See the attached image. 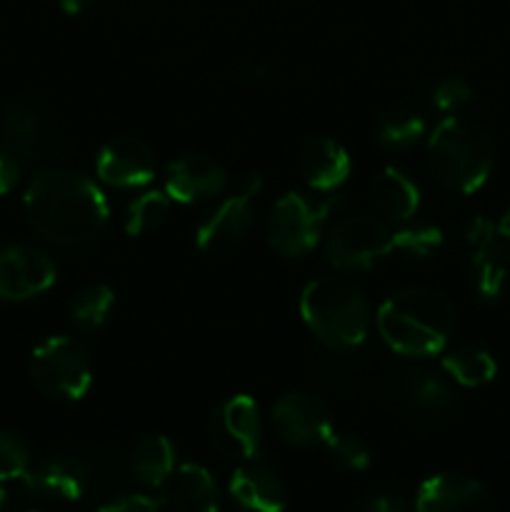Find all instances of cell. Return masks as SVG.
<instances>
[{
    "label": "cell",
    "instance_id": "cell-1",
    "mask_svg": "<svg viewBox=\"0 0 510 512\" xmlns=\"http://www.w3.org/2000/svg\"><path fill=\"white\" fill-rule=\"evenodd\" d=\"M23 210L30 228L58 245H83L105 228L108 198L88 175L70 168H45L28 183Z\"/></svg>",
    "mask_w": 510,
    "mask_h": 512
},
{
    "label": "cell",
    "instance_id": "cell-2",
    "mask_svg": "<svg viewBox=\"0 0 510 512\" xmlns=\"http://www.w3.org/2000/svg\"><path fill=\"white\" fill-rule=\"evenodd\" d=\"M375 323L380 338L393 353L428 358L445 348L458 323V310L440 290L410 285L395 290L380 303Z\"/></svg>",
    "mask_w": 510,
    "mask_h": 512
},
{
    "label": "cell",
    "instance_id": "cell-3",
    "mask_svg": "<svg viewBox=\"0 0 510 512\" xmlns=\"http://www.w3.org/2000/svg\"><path fill=\"white\" fill-rule=\"evenodd\" d=\"M425 160L440 188L468 195L488 183L495 165V145L483 125L463 115H448L430 133Z\"/></svg>",
    "mask_w": 510,
    "mask_h": 512
},
{
    "label": "cell",
    "instance_id": "cell-4",
    "mask_svg": "<svg viewBox=\"0 0 510 512\" xmlns=\"http://www.w3.org/2000/svg\"><path fill=\"white\" fill-rule=\"evenodd\" d=\"M300 315L310 333L330 350L360 345L370 328V303L348 278L325 275L310 280L300 295Z\"/></svg>",
    "mask_w": 510,
    "mask_h": 512
},
{
    "label": "cell",
    "instance_id": "cell-5",
    "mask_svg": "<svg viewBox=\"0 0 510 512\" xmlns=\"http://www.w3.org/2000/svg\"><path fill=\"white\" fill-rule=\"evenodd\" d=\"M30 378L45 398L75 403L88 393L93 383L88 350L68 335L43 340L30 355Z\"/></svg>",
    "mask_w": 510,
    "mask_h": 512
},
{
    "label": "cell",
    "instance_id": "cell-6",
    "mask_svg": "<svg viewBox=\"0 0 510 512\" xmlns=\"http://www.w3.org/2000/svg\"><path fill=\"white\" fill-rule=\"evenodd\" d=\"M330 208V200H310L300 193H285L270 208L265 220V240L283 258H305L318 245Z\"/></svg>",
    "mask_w": 510,
    "mask_h": 512
},
{
    "label": "cell",
    "instance_id": "cell-7",
    "mask_svg": "<svg viewBox=\"0 0 510 512\" xmlns=\"http://www.w3.org/2000/svg\"><path fill=\"white\" fill-rule=\"evenodd\" d=\"M390 253H395V230L375 215H350L325 240V258L335 270L370 268Z\"/></svg>",
    "mask_w": 510,
    "mask_h": 512
},
{
    "label": "cell",
    "instance_id": "cell-8",
    "mask_svg": "<svg viewBox=\"0 0 510 512\" xmlns=\"http://www.w3.org/2000/svg\"><path fill=\"white\" fill-rule=\"evenodd\" d=\"M263 188V178L258 173L245 175L238 193L228 195L203 223L198 225V248L203 253L220 255L238 248L248 238L250 228L255 223V198Z\"/></svg>",
    "mask_w": 510,
    "mask_h": 512
},
{
    "label": "cell",
    "instance_id": "cell-9",
    "mask_svg": "<svg viewBox=\"0 0 510 512\" xmlns=\"http://www.w3.org/2000/svg\"><path fill=\"white\" fill-rule=\"evenodd\" d=\"M210 443L233 460H255L263 440L260 408L250 395H230L213 410L208 423Z\"/></svg>",
    "mask_w": 510,
    "mask_h": 512
},
{
    "label": "cell",
    "instance_id": "cell-10",
    "mask_svg": "<svg viewBox=\"0 0 510 512\" xmlns=\"http://www.w3.org/2000/svg\"><path fill=\"white\" fill-rule=\"evenodd\" d=\"M275 435L290 448H320L335 433L328 405L305 390L285 393L270 410Z\"/></svg>",
    "mask_w": 510,
    "mask_h": 512
},
{
    "label": "cell",
    "instance_id": "cell-11",
    "mask_svg": "<svg viewBox=\"0 0 510 512\" xmlns=\"http://www.w3.org/2000/svg\"><path fill=\"white\" fill-rule=\"evenodd\" d=\"M58 268L40 248L5 245L0 248V300L23 303L53 288Z\"/></svg>",
    "mask_w": 510,
    "mask_h": 512
},
{
    "label": "cell",
    "instance_id": "cell-12",
    "mask_svg": "<svg viewBox=\"0 0 510 512\" xmlns=\"http://www.w3.org/2000/svg\"><path fill=\"white\" fill-rule=\"evenodd\" d=\"M465 240L473 248V280L480 300L495 303L503 298L510 280V253L500 243L498 225L478 215L465 225Z\"/></svg>",
    "mask_w": 510,
    "mask_h": 512
},
{
    "label": "cell",
    "instance_id": "cell-13",
    "mask_svg": "<svg viewBox=\"0 0 510 512\" xmlns=\"http://www.w3.org/2000/svg\"><path fill=\"white\" fill-rule=\"evenodd\" d=\"M155 153L138 135H118L100 148L95 173L110 188H140L155 178Z\"/></svg>",
    "mask_w": 510,
    "mask_h": 512
},
{
    "label": "cell",
    "instance_id": "cell-14",
    "mask_svg": "<svg viewBox=\"0 0 510 512\" xmlns=\"http://www.w3.org/2000/svg\"><path fill=\"white\" fill-rule=\"evenodd\" d=\"M228 183V173L218 160L203 153H185L165 170V193L183 205H198L218 198Z\"/></svg>",
    "mask_w": 510,
    "mask_h": 512
},
{
    "label": "cell",
    "instance_id": "cell-15",
    "mask_svg": "<svg viewBox=\"0 0 510 512\" xmlns=\"http://www.w3.org/2000/svg\"><path fill=\"white\" fill-rule=\"evenodd\" d=\"M493 498L483 483L463 473H438L415 495V512H493Z\"/></svg>",
    "mask_w": 510,
    "mask_h": 512
},
{
    "label": "cell",
    "instance_id": "cell-16",
    "mask_svg": "<svg viewBox=\"0 0 510 512\" xmlns=\"http://www.w3.org/2000/svg\"><path fill=\"white\" fill-rule=\"evenodd\" d=\"M48 148V128L33 105L13 103L0 118V150L20 165H30Z\"/></svg>",
    "mask_w": 510,
    "mask_h": 512
},
{
    "label": "cell",
    "instance_id": "cell-17",
    "mask_svg": "<svg viewBox=\"0 0 510 512\" xmlns=\"http://www.w3.org/2000/svg\"><path fill=\"white\" fill-rule=\"evenodd\" d=\"M350 155L340 140L330 138V135H315L305 143L303 153H300V175H303L305 185L315 193H333L340 185L348 180Z\"/></svg>",
    "mask_w": 510,
    "mask_h": 512
},
{
    "label": "cell",
    "instance_id": "cell-18",
    "mask_svg": "<svg viewBox=\"0 0 510 512\" xmlns=\"http://www.w3.org/2000/svg\"><path fill=\"white\" fill-rule=\"evenodd\" d=\"M25 488L38 498L80 500L88 490V470L70 455H53L28 468L23 475Z\"/></svg>",
    "mask_w": 510,
    "mask_h": 512
},
{
    "label": "cell",
    "instance_id": "cell-19",
    "mask_svg": "<svg viewBox=\"0 0 510 512\" xmlns=\"http://www.w3.org/2000/svg\"><path fill=\"white\" fill-rule=\"evenodd\" d=\"M230 495L240 508L250 512H285L288 508V490L283 480L255 460H248L235 470L230 478Z\"/></svg>",
    "mask_w": 510,
    "mask_h": 512
},
{
    "label": "cell",
    "instance_id": "cell-20",
    "mask_svg": "<svg viewBox=\"0 0 510 512\" xmlns=\"http://www.w3.org/2000/svg\"><path fill=\"white\" fill-rule=\"evenodd\" d=\"M373 205L390 223H408L420 208V190L403 170L383 168L373 180Z\"/></svg>",
    "mask_w": 510,
    "mask_h": 512
},
{
    "label": "cell",
    "instance_id": "cell-21",
    "mask_svg": "<svg viewBox=\"0 0 510 512\" xmlns=\"http://www.w3.org/2000/svg\"><path fill=\"white\" fill-rule=\"evenodd\" d=\"M170 500L178 512H220V495L213 475L203 465L185 463L170 475Z\"/></svg>",
    "mask_w": 510,
    "mask_h": 512
},
{
    "label": "cell",
    "instance_id": "cell-22",
    "mask_svg": "<svg viewBox=\"0 0 510 512\" xmlns=\"http://www.w3.org/2000/svg\"><path fill=\"white\" fill-rule=\"evenodd\" d=\"M403 398L415 413L443 418L458 408V395L445 378L433 370H410L403 378Z\"/></svg>",
    "mask_w": 510,
    "mask_h": 512
},
{
    "label": "cell",
    "instance_id": "cell-23",
    "mask_svg": "<svg viewBox=\"0 0 510 512\" xmlns=\"http://www.w3.org/2000/svg\"><path fill=\"white\" fill-rule=\"evenodd\" d=\"M130 473L145 488H160L175 473V448L165 435H148L130 455Z\"/></svg>",
    "mask_w": 510,
    "mask_h": 512
},
{
    "label": "cell",
    "instance_id": "cell-24",
    "mask_svg": "<svg viewBox=\"0 0 510 512\" xmlns=\"http://www.w3.org/2000/svg\"><path fill=\"white\" fill-rule=\"evenodd\" d=\"M443 370L463 388H480L495 378L498 363L488 350L465 345V348H455L443 355Z\"/></svg>",
    "mask_w": 510,
    "mask_h": 512
},
{
    "label": "cell",
    "instance_id": "cell-25",
    "mask_svg": "<svg viewBox=\"0 0 510 512\" xmlns=\"http://www.w3.org/2000/svg\"><path fill=\"white\" fill-rule=\"evenodd\" d=\"M115 305V293L105 283H90L70 303V320L83 333H93L108 320Z\"/></svg>",
    "mask_w": 510,
    "mask_h": 512
},
{
    "label": "cell",
    "instance_id": "cell-26",
    "mask_svg": "<svg viewBox=\"0 0 510 512\" xmlns=\"http://www.w3.org/2000/svg\"><path fill=\"white\" fill-rule=\"evenodd\" d=\"M425 135V123L415 110L395 108L378 123V143L385 150H410Z\"/></svg>",
    "mask_w": 510,
    "mask_h": 512
},
{
    "label": "cell",
    "instance_id": "cell-27",
    "mask_svg": "<svg viewBox=\"0 0 510 512\" xmlns=\"http://www.w3.org/2000/svg\"><path fill=\"white\" fill-rule=\"evenodd\" d=\"M170 213V198L168 193H160V190H148L140 198H135L128 205V213H125V233L128 235H145L150 230L160 228L165 223Z\"/></svg>",
    "mask_w": 510,
    "mask_h": 512
},
{
    "label": "cell",
    "instance_id": "cell-28",
    "mask_svg": "<svg viewBox=\"0 0 510 512\" xmlns=\"http://www.w3.org/2000/svg\"><path fill=\"white\" fill-rule=\"evenodd\" d=\"M30 468V448L15 430H0V483L23 478Z\"/></svg>",
    "mask_w": 510,
    "mask_h": 512
},
{
    "label": "cell",
    "instance_id": "cell-29",
    "mask_svg": "<svg viewBox=\"0 0 510 512\" xmlns=\"http://www.w3.org/2000/svg\"><path fill=\"white\" fill-rule=\"evenodd\" d=\"M443 243V233L433 225H418V228L395 230V253L410 255V258H428Z\"/></svg>",
    "mask_w": 510,
    "mask_h": 512
},
{
    "label": "cell",
    "instance_id": "cell-30",
    "mask_svg": "<svg viewBox=\"0 0 510 512\" xmlns=\"http://www.w3.org/2000/svg\"><path fill=\"white\" fill-rule=\"evenodd\" d=\"M328 453L333 455L335 463L345 470H353V473H360V470H368L370 465V450L368 445L360 438L348 433H333L330 440L325 443Z\"/></svg>",
    "mask_w": 510,
    "mask_h": 512
},
{
    "label": "cell",
    "instance_id": "cell-31",
    "mask_svg": "<svg viewBox=\"0 0 510 512\" xmlns=\"http://www.w3.org/2000/svg\"><path fill=\"white\" fill-rule=\"evenodd\" d=\"M473 100V88L460 78L440 80L433 90V105L445 115H458Z\"/></svg>",
    "mask_w": 510,
    "mask_h": 512
},
{
    "label": "cell",
    "instance_id": "cell-32",
    "mask_svg": "<svg viewBox=\"0 0 510 512\" xmlns=\"http://www.w3.org/2000/svg\"><path fill=\"white\" fill-rule=\"evenodd\" d=\"M353 512H408V503L395 493H378L355 505Z\"/></svg>",
    "mask_w": 510,
    "mask_h": 512
},
{
    "label": "cell",
    "instance_id": "cell-33",
    "mask_svg": "<svg viewBox=\"0 0 510 512\" xmlns=\"http://www.w3.org/2000/svg\"><path fill=\"white\" fill-rule=\"evenodd\" d=\"M98 512H160V503L153 498H145V495H125V498L103 505Z\"/></svg>",
    "mask_w": 510,
    "mask_h": 512
},
{
    "label": "cell",
    "instance_id": "cell-34",
    "mask_svg": "<svg viewBox=\"0 0 510 512\" xmlns=\"http://www.w3.org/2000/svg\"><path fill=\"white\" fill-rule=\"evenodd\" d=\"M20 170L23 165L0 150V195H8L20 183Z\"/></svg>",
    "mask_w": 510,
    "mask_h": 512
},
{
    "label": "cell",
    "instance_id": "cell-35",
    "mask_svg": "<svg viewBox=\"0 0 510 512\" xmlns=\"http://www.w3.org/2000/svg\"><path fill=\"white\" fill-rule=\"evenodd\" d=\"M243 75H248V78H245V80H248L250 85H258L260 80L270 78V70L265 68V65H253V68H248V70H245Z\"/></svg>",
    "mask_w": 510,
    "mask_h": 512
},
{
    "label": "cell",
    "instance_id": "cell-36",
    "mask_svg": "<svg viewBox=\"0 0 510 512\" xmlns=\"http://www.w3.org/2000/svg\"><path fill=\"white\" fill-rule=\"evenodd\" d=\"M90 3H93V0H60V8L70 15H78L83 13L85 8H90Z\"/></svg>",
    "mask_w": 510,
    "mask_h": 512
},
{
    "label": "cell",
    "instance_id": "cell-37",
    "mask_svg": "<svg viewBox=\"0 0 510 512\" xmlns=\"http://www.w3.org/2000/svg\"><path fill=\"white\" fill-rule=\"evenodd\" d=\"M498 235L510 243V203H508V208L503 210V215H500V220H498Z\"/></svg>",
    "mask_w": 510,
    "mask_h": 512
},
{
    "label": "cell",
    "instance_id": "cell-38",
    "mask_svg": "<svg viewBox=\"0 0 510 512\" xmlns=\"http://www.w3.org/2000/svg\"><path fill=\"white\" fill-rule=\"evenodd\" d=\"M5 505H8V493L0 488V512H5Z\"/></svg>",
    "mask_w": 510,
    "mask_h": 512
}]
</instances>
